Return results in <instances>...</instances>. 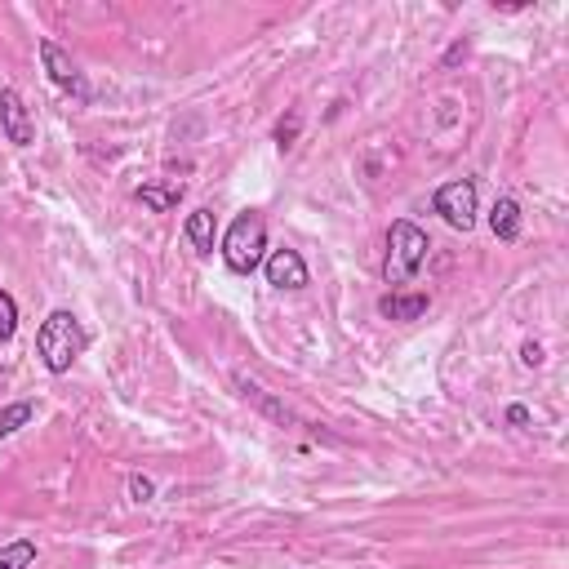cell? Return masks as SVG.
<instances>
[{"label": "cell", "instance_id": "6", "mask_svg": "<svg viewBox=\"0 0 569 569\" xmlns=\"http://www.w3.org/2000/svg\"><path fill=\"white\" fill-rule=\"evenodd\" d=\"M0 129H5V138L14 147H32L36 143V125H32V116H27L18 89H0Z\"/></svg>", "mask_w": 569, "mask_h": 569}, {"label": "cell", "instance_id": "7", "mask_svg": "<svg viewBox=\"0 0 569 569\" xmlns=\"http://www.w3.org/2000/svg\"><path fill=\"white\" fill-rule=\"evenodd\" d=\"M263 272H267V285L276 289H303L307 285V263L298 249H272L263 258Z\"/></svg>", "mask_w": 569, "mask_h": 569}, {"label": "cell", "instance_id": "14", "mask_svg": "<svg viewBox=\"0 0 569 569\" xmlns=\"http://www.w3.org/2000/svg\"><path fill=\"white\" fill-rule=\"evenodd\" d=\"M36 418V405L32 401H18V405H5L0 409V441H5V436H14L18 427H27Z\"/></svg>", "mask_w": 569, "mask_h": 569}, {"label": "cell", "instance_id": "17", "mask_svg": "<svg viewBox=\"0 0 569 569\" xmlns=\"http://www.w3.org/2000/svg\"><path fill=\"white\" fill-rule=\"evenodd\" d=\"M152 494H156V485L147 476H129V498L134 503H152Z\"/></svg>", "mask_w": 569, "mask_h": 569}, {"label": "cell", "instance_id": "10", "mask_svg": "<svg viewBox=\"0 0 569 569\" xmlns=\"http://www.w3.org/2000/svg\"><path fill=\"white\" fill-rule=\"evenodd\" d=\"M489 227H494L498 241H516V236H521V205H516L512 196L494 201V209H489Z\"/></svg>", "mask_w": 569, "mask_h": 569}, {"label": "cell", "instance_id": "1", "mask_svg": "<svg viewBox=\"0 0 569 569\" xmlns=\"http://www.w3.org/2000/svg\"><path fill=\"white\" fill-rule=\"evenodd\" d=\"M85 329L76 321L72 312H49L41 334H36V352H41V361L49 374H67V369L76 365V356L85 352Z\"/></svg>", "mask_w": 569, "mask_h": 569}, {"label": "cell", "instance_id": "18", "mask_svg": "<svg viewBox=\"0 0 569 569\" xmlns=\"http://www.w3.org/2000/svg\"><path fill=\"white\" fill-rule=\"evenodd\" d=\"M521 361H525L529 369H538V365L547 361V356H543V347H538V343H525V347H521Z\"/></svg>", "mask_w": 569, "mask_h": 569}, {"label": "cell", "instance_id": "2", "mask_svg": "<svg viewBox=\"0 0 569 569\" xmlns=\"http://www.w3.org/2000/svg\"><path fill=\"white\" fill-rule=\"evenodd\" d=\"M427 232L418 223H409V218H396L392 232H387V263H383V281L387 285H409L418 276V267H423L427 258Z\"/></svg>", "mask_w": 569, "mask_h": 569}, {"label": "cell", "instance_id": "9", "mask_svg": "<svg viewBox=\"0 0 569 569\" xmlns=\"http://www.w3.org/2000/svg\"><path fill=\"white\" fill-rule=\"evenodd\" d=\"M236 392H241L249 405H258V409H263L267 418H276V423H281V427H298V418L289 414V409H285L281 401H276V396H267L258 383H249V378H236Z\"/></svg>", "mask_w": 569, "mask_h": 569}, {"label": "cell", "instance_id": "15", "mask_svg": "<svg viewBox=\"0 0 569 569\" xmlns=\"http://www.w3.org/2000/svg\"><path fill=\"white\" fill-rule=\"evenodd\" d=\"M14 329H18V303L5 294V289H0V343H9Z\"/></svg>", "mask_w": 569, "mask_h": 569}, {"label": "cell", "instance_id": "19", "mask_svg": "<svg viewBox=\"0 0 569 569\" xmlns=\"http://www.w3.org/2000/svg\"><path fill=\"white\" fill-rule=\"evenodd\" d=\"M507 423H512V427H525V423H529V409H525V405H512V409H507Z\"/></svg>", "mask_w": 569, "mask_h": 569}, {"label": "cell", "instance_id": "4", "mask_svg": "<svg viewBox=\"0 0 569 569\" xmlns=\"http://www.w3.org/2000/svg\"><path fill=\"white\" fill-rule=\"evenodd\" d=\"M432 209L454 227V232H472L476 227V183L472 178H454V183H445L441 192H436Z\"/></svg>", "mask_w": 569, "mask_h": 569}, {"label": "cell", "instance_id": "13", "mask_svg": "<svg viewBox=\"0 0 569 569\" xmlns=\"http://www.w3.org/2000/svg\"><path fill=\"white\" fill-rule=\"evenodd\" d=\"M36 565V543L32 538H18V543L0 547V569H32Z\"/></svg>", "mask_w": 569, "mask_h": 569}, {"label": "cell", "instance_id": "8", "mask_svg": "<svg viewBox=\"0 0 569 569\" xmlns=\"http://www.w3.org/2000/svg\"><path fill=\"white\" fill-rule=\"evenodd\" d=\"M378 312L387 316V321H418V316H427V294H387V298H378Z\"/></svg>", "mask_w": 569, "mask_h": 569}, {"label": "cell", "instance_id": "12", "mask_svg": "<svg viewBox=\"0 0 569 569\" xmlns=\"http://www.w3.org/2000/svg\"><path fill=\"white\" fill-rule=\"evenodd\" d=\"M187 241H192L196 254H214V209L187 214Z\"/></svg>", "mask_w": 569, "mask_h": 569}, {"label": "cell", "instance_id": "3", "mask_svg": "<svg viewBox=\"0 0 569 569\" xmlns=\"http://www.w3.org/2000/svg\"><path fill=\"white\" fill-rule=\"evenodd\" d=\"M223 258H227V267L241 272V276H254L258 267H263V258H267V223H263V214L249 209V214H241L232 227H227Z\"/></svg>", "mask_w": 569, "mask_h": 569}, {"label": "cell", "instance_id": "16", "mask_svg": "<svg viewBox=\"0 0 569 569\" xmlns=\"http://www.w3.org/2000/svg\"><path fill=\"white\" fill-rule=\"evenodd\" d=\"M298 129H303V116H298V112H289V121L276 125V143L289 147V143H294V138H298Z\"/></svg>", "mask_w": 569, "mask_h": 569}, {"label": "cell", "instance_id": "11", "mask_svg": "<svg viewBox=\"0 0 569 569\" xmlns=\"http://www.w3.org/2000/svg\"><path fill=\"white\" fill-rule=\"evenodd\" d=\"M138 201H143L152 214H169V209H178V201H183V183H143L138 187Z\"/></svg>", "mask_w": 569, "mask_h": 569}, {"label": "cell", "instance_id": "5", "mask_svg": "<svg viewBox=\"0 0 569 569\" xmlns=\"http://www.w3.org/2000/svg\"><path fill=\"white\" fill-rule=\"evenodd\" d=\"M41 63H45L49 81H54L58 89H67V94H76L81 103H89V85H85L81 67L72 63V54H67V49H58L54 41H41Z\"/></svg>", "mask_w": 569, "mask_h": 569}]
</instances>
